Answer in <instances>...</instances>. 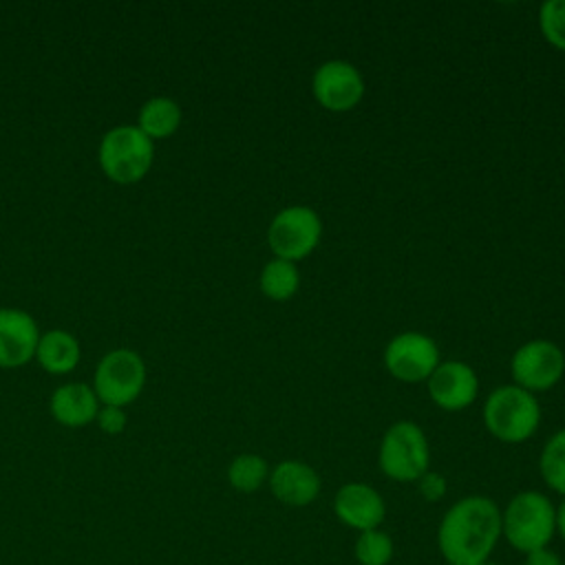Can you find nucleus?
<instances>
[{
    "instance_id": "nucleus-9",
    "label": "nucleus",
    "mask_w": 565,
    "mask_h": 565,
    "mask_svg": "<svg viewBox=\"0 0 565 565\" xmlns=\"http://www.w3.org/2000/svg\"><path fill=\"white\" fill-rule=\"evenodd\" d=\"M311 93L324 110L347 113L364 97V79L351 62L329 60L313 71Z\"/></svg>"
},
{
    "instance_id": "nucleus-7",
    "label": "nucleus",
    "mask_w": 565,
    "mask_h": 565,
    "mask_svg": "<svg viewBox=\"0 0 565 565\" xmlns=\"http://www.w3.org/2000/svg\"><path fill=\"white\" fill-rule=\"evenodd\" d=\"M322 236V221L309 205H289L276 212L267 227V243L274 258L300 260L309 256Z\"/></svg>"
},
{
    "instance_id": "nucleus-25",
    "label": "nucleus",
    "mask_w": 565,
    "mask_h": 565,
    "mask_svg": "<svg viewBox=\"0 0 565 565\" xmlns=\"http://www.w3.org/2000/svg\"><path fill=\"white\" fill-rule=\"evenodd\" d=\"M523 565H563V558L554 550L543 547V550H534V552L525 554Z\"/></svg>"
},
{
    "instance_id": "nucleus-11",
    "label": "nucleus",
    "mask_w": 565,
    "mask_h": 565,
    "mask_svg": "<svg viewBox=\"0 0 565 565\" xmlns=\"http://www.w3.org/2000/svg\"><path fill=\"white\" fill-rule=\"evenodd\" d=\"M333 512L342 525L360 534L382 525L386 516V503L373 486L349 481L338 488L333 497Z\"/></svg>"
},
{
    "instance_id": "nucleus-16",
    "label": "nucleus",
    "mask_w": 565,
    "mask_h": 565,
    "mask_svg": "<svg viewBox=\"0 0 565 565\" xmlns=\"http://www.w3.org/2000/svg\"><path fill=\"white\" fill-rule=\"evenodd\" d=\"M79 355H82L79 342L71 331L49 329L40 333V340L35 347V360L46 373L51 375L71 373L77 366Z\"/></svg>"
},
{
    "instance_id": "nucleus-21",
    "label": "nucleus",
    "mask_w": 565,
    "mask_h": 565,
    "mask_svg": "<svg viewBox=\"0 0 565 565\" xmlns=\"http://www.w3.org/2000/svg\"><path fill=\"white\" fill-rule=\"evenodd\" d=\"M395 554V543L382 527L360 532L353 545V556L360 565H388Z\"/></svg>"
},
{
    "instance_id": "nucleus-27",
    "label": "nucleus",
    "mask_w": 565,
    "mask_h": 565,
    "mask_svg": "<svg viewBox=\"0 0 565 565\" xmlns=\"http://www.w3.org/2000/svg\"><path fill=\"white\" fill-rule=\"evenodd\" d=\"M483 565H501V563H492V561H486Z\"/></svg>"
},
{
    "instance_id": "nucleus-8",
    "label": "nucleus",
    "mask_w": 565,
    "mask_h": 565,
    "mask_svg": "<svg viewBox=\"0 0 565 565\" xmlns=\"http://www.w3.org/2000/svg\"><path fill=\"white\" fill-rule=\"evenodd\" d=\"M510 371L516 386L530 393H543L563 377L565 355L561 347L550 340H530L514 351Z\"/></svg>"
},
{
    "instance_id": "nucleus-23",
    "label": "nucleus",
    "mask_w": 565,
    "mask_h": 565,
    "mask_svg": "<svg viewBox=\"0 0 565 565\" xmlns=\"http://www.w3.org/2000/svg\"><path fill=\"white\" fill-rule=\"evenodd\" d=\"M417 490L422 494L424 501L428 503H437L446 497L448 492V483H446V477L435 472V470H426L419 479H417Z\"/></svg>"
},
{
    "instance_id": "nucleus-1",
    "label": "nucleus",
    "mask_w": 565,
    "mask_h": 565,
    "mask_svg": "<svg viewBox=\"0 0 565 565\" xmlns=\"http://www.w3.org/2000/svg\"><path fill=\"white\" fill-rule=\"evenodd\" d=\"M499 539L501 508L483 494L457 499L437 527V547L448 565H483Z\"/></svg>"
},
{
    "instance_id": "nucleus-22",
    "label": "nucleus",
    "mask_w": 565,
    "mask_h": 565,
    "mask_svg": "<svg viewBox=\"0 0 565 565\" xmlns=\"http://www.w3.org/2000/svg\"><path fill=\"white\" fill-rule=\"evenodd\" d=\"M543 38L558 51H565V0H547L539 11Z\"/></svg>"
},
{
    "instance_id": "nucleus-5",
    "label": "nucleus",
    "mask_w": 565,
    "mask_h": 565,
    "mask_svg": "<svg viewBox=\"0 0 565 565\" xmlns=\"http://www.w3.org/2000/svg\"><path fill=\"white\" fill-rule=\"evenodd\" d=\"M377 463L393 481H417L426 470H430V446L424 430L408 419L391 424L380 441Z\"/></svg>"
},
{
    "instance_id": "nucleus-24",
    "label": "nucleus",
    "mask_w": 565,
    "mask_h": 565,
    "mask_svg": "<svg viewBox=\"0 0 565 565\" xmlns=\"http://www.w3.org/2000/svg\"><path fill=\"white\" fill-rule=\"evenodd\" d=\"M95 422H97L102 433L117 435V433H121L126 428L128 417H126V411L119 408V406H99Z\"/></svg>"
},
{
    "instance_id": "nucleus-19",
    "label": "nucleus",
    "mask_w": 565,
    "mask_h": 565,
    "mask_svg": "<svg viewBox=\"0 0 565 565\" xmlns=\"http://www.w3.org/2000/svg\"><path fill=\"white\" fill-rule=\"evenodd\" d=\"M269 479L267 461L256 452L236 455L227 466V481L238 492H256Z\"/></svg>"
},
{
    "instance_id": "nucleus-3",
    "label": "nucleus",
    "mask_w": 565,
    "mask_h": 565,
    "mask_svg": "<svg viewBox=\"0 0 565 565\" xmlns=\"http://www.w3.org/2000/svg\"><path fill=\"white\" fill-rule=\"evenodd\" d=\"M541 422V406L534 393L516 386H497L483 406V424L492 437L503 444H521L530 439Z\"/></svg>"
},
{
    "instance_id": "nucleus-2",
    "label": "nucleus",
    "mask_w": 565,
    "mask_h": 565,
    "mask_svg": "<svg viewBox=\"0 0 565 565\" xmlns=\"http://www.w3.org/2000/svg\"><path fill=\"white\" fill-rule=\"evenodd\" d=\"M556 534V505L539 490L516 492L501 510V536L523 554L550 547Z\"/></svg>"
},
{
    "instance_id": "nucleus-17",
    "label": "nucleus",
    "mask_w": 565,
    "mask_h": 565,
    "mask_svg": "<svg viewBox=\"0 0 565 565\" xmlns=\"http://www.w3.org/2000/svg\"><path fill=\"white\" fill-rule=\"evenodd\" d=\"M146 137L154 139H166L177 132L181 126V106L166 95H157L143 102L137 115L135 124Z\"/></svg>"
},
{
    "instance_id": "nucleus-20",
    "label": "nucleus",
    "mask_w": 565,
    "mask_h": 565,
    "mask_svg": "<svg viewBox=\"0 0 565 565\" xmlns=\"http://www.w3.org/2000/svg\"><path fill=\"white\" fill-rule=\"evenodd\" d=\"M539 472L550 490L565 497V428L545 441L539 457Z\"/></svg>"
},
{
    "instance_id": "nucleus-15",
    "label": "nucleus",
    "mask_w": 565,
    "mask_h": 565,
    "mask_svg": "<svg viewBox=\"0 0 565 565\" xmlns=\"http://www.w3.org/2000/svg\"><path fill=\"white\" fill-rule=\"evenodd\" d=\"M49 408L57 424L66 428H82L97 417L99 399L93 386L84 382H68L53 391Z\"/></svg>"
},
{
    "instance_id": "nucleus-6",
    "label": "nucleus",
    "mask_w": 565,
    "mask_h": 565,
    "mask_svg": "<svg viewBox=\"0 0 565 565\" xmlns=\"http://www.w3.org/2000/svg\"><path fill=\"white\" fill-rule=\"evenodd\" d=\"M146 384V362L128 347L108 351L95 366L93 391L104 406H119L135 402Z\"/></svg>"
},
{
    "instance_id": "nucleus-10",
    "label": "nucleus",
    "mask_w": 565,
    "mask_h": 565,
    "mask_svg": "<svg viewBox=\"0 0 565 565\" xmlns=\"http://www.w3.org/2000/svg\"><path fill=\"white\" fill-rule=\"evenodd\" d=\"M384 364L402 382H424L439 364V349L426 333L404 331L386 344Z\"/></svg>"
},
{
    "instance_id": "nucleus-26",
    "label": "nucleus",
    "mask_w": 565,
    "mask_h": 565,
    "mask_svg": "<svg viewBox=\"0 0 565 565\" xmlns=\"http://www.w3.org/2000/svg\"><path fill=\"white\" fill-rule=\"evenodd\" d=\"M556 534L565 541V497H563V501L556 505Z\"/></svg>"
},
{
    "instance_id": "nucleus-13",
    "label": "nucleus",
    "mask_w": 565,
    "mask_h": 565,
    "mask_svg": "<svg viewBox=\"0 0 565 565\" xmlns=\"http://www.w3.org/2000/svg\"><path fill=\"white\" fill-rule=\"evenodd\" d=\"M40 329L35 318L15 307H0V369H15L35 358Z\"/></svg>"
},
{
    "instance_id": "nucleus-4",
    "label": "nucleus",
    "mask_w": 565,
    "mask_h": 565,
    "mask_svg": "<svg viewBox=\"0 0 565 565\" xmlns=\"http://www.w3.org/2000/svg\"><path fill=\"white\" fill-rule=\"evenodd\" d=\"M154 159V141L146 137L137 126L124 124L110 128L97 148V161L102 172L121 185L141 181Z\"/></svg>"
},
{
    "instance_id": "nucleus-18",
    "label": "nucleus",
    "mask_w": 565,
    "mask_h": 565,
    "mask_svg": "<svg viewBox=\"0 0 565 565\" xmlns=\"http://www.w3.org/2000/svg\"><path fill=\"white\" fill-rule=\"evenodd\" d=\"M258 287L269 300H276V302L289 300L300 287V271L291 260L271 258L265 263L260 271Z\"/></svg>"
},
{
    "instance_id": "nucleus-14",
    "label": "nucleus",
    "mask_w": 565,
    "mask_h": 565,
    "mask_svg": "<svg viewBox=\"0 0 565 565\" xmlns=\"http://www.w3.org/2000/svg\"><path fill=\"white\" fill-rule=\"evenodd\" d=\"M269 490L271 494L291 508H305L313 503L320 494L322 481L316 468L298 459H282L269 470Z\"/></svg>"
},
{
    "instance_id": "nucleus-12",
    "label": "nucleus",
    "mask_w": 565,
    "mask_h": 565,
    "mask_svg": "<svg viewBox=\"0 0 565 565\" xmlns=\"http://www.w3.org/2000/svg\"><path fill=\"white\" fill-rule=\"evenodd\" d=\"M426 384H428L430 399L441 411H450V413L468 408L479 393V380L475 369L459 360L439 362L437 369L426 380Z\"/></svg>"
}]
</instances>
